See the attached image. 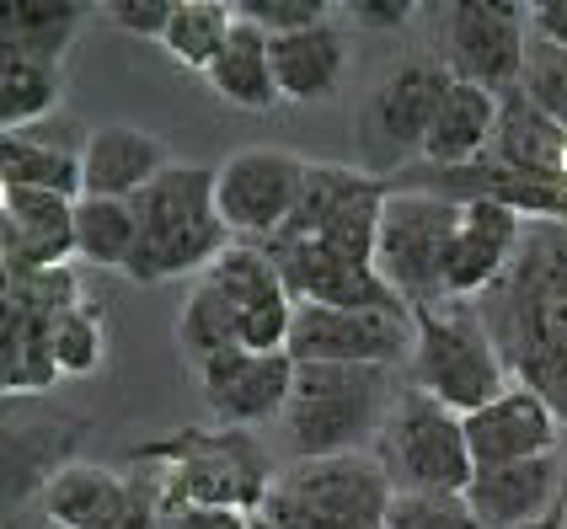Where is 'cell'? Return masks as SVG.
<instances>
[{"label":"cell","instance_id":"1","mask_svg":"<svg viewBox=\"0 0 567 529\" xmlns=\"http://www.w3.org/2000/svg\"><path fill=\"white\" fill-rule=\"evenodd\" d=\"M128 476L151 487L161 514L172 508H236L262 514L274 492V455L247 428H177L166 438H151L128 455Z\"/></svg>","mask_w":567,"mask_h":529},{"label":"cell","instance_id":"2","mask_svg":"<svg viewBox=\"0 0 567 529\" xmlns=\"http://www.w3.org/2000/svg\"><path fill=\"white\" fill-rule=\"evenodd\" d=\"M476 311L487 321L493 343L504 353L508 374L536 364L546 353H567V225L563 219H530L525 241L514 251L508 273Z\"/></svg>","mask_w":567,"mask_h":529},{"label":"cell","instance_id":"3","mask_svg":"<svg viewBox=\"0 0 567 529\" xmlns=\"http://www.w3.org/2000/svg\"><path fill=\"white\" fill-rule=\"evenodd\" d=\"M134 219H140V247L124 268V279L134 283H166L188 279V273L204 279L236 247V236L220 215V198H215L209 166H166L134 198Z\"/></svg>","mask_w":567,"mask_h":529},{"label":"cell","instance_id":"4","mask_svg":"<svg viewBox=\"0 0 567 529\" xmlns=\"http://www.w3.org/2000/svg\"><path fill=\"white\" fill-rule=\"evenodd\" d=\"M402 402L396 370L380 364H300L284 406V444L295 460L359 455Z\"/></svg>","mask_w":567,"mask_h":529},{"label":"cell","instance_id":"5","mask_svg":"<svg viewBox=\"0 0 567 529\" xmlns=\"http://www.w3.org/2000/svg\"><path fill=\"white\" fill-rule=\"evenodd\" d=\"M408 380L412 391L434 396L461 417L498 402L514 385L504 353H498V343H493V332H487V321H482L472 300H444V305L412 311Z\"/></svg>","mask_w":567,"mask_h":529},{"label":"cell","instance_id":"6","mask_svg":"<svg viewBox=\"0 0 567 529\" xmlns=\"http://www.w3.org/2000/svg\"><path fill=\"white\" fill-rule=\"evenodd\" d=\"M396 481L380 455H327V460H289L274 476V492L257 519L274 529H385L391 525Z\"/></svg>","mask_w":567,"mask_h":529},{"label":"cell","instance_id":"7","mask_svg":"<svg viewBox=\"0 0 567 529\" xmlns=\"http://www.w3.org/2000/svg\"><path fill=\"white\" fill-rule=\"evenodd\" d=\"M380 466L396 481V492L466 498V487L476 481L466 417L423 391H402V402L391 406V417L380 428Z\"/></svg>","mask_w":567,"mask_h":529},{"label":"cell","instance_id":"8","mask_svg":"<svg viewBox=\"0 0 567 529\" xmlns=\"http://www.w3.org/2000/svg\"><path fill=\"white\" fill-rule=\"evenodd\" d=\"M455 230H461V204H450L440 193H412V187L385 193L375 268L412 311L444 305V262L455 247Z\"/></svg>","mask_w":567,"mask_h":529},{"label":"cell","instance_id":"9","mask_svg":"<svg viewBox=\"0 0 567 529\" xmlns=\"http://www.w3.org/2000/svg\"><path fill=\"white\" fill-rule=\"evenodd\" d=\"M440 64L455 81H472L493 96L525 86L530 6H514V0H455V6H444Z\"/></svg>","mask_w":567,"mask_h":529},{"label":"cell","instance_id":"10","mask_svg":"<svg viewBox=\"0 0 567 529\" xmlns=\"http://www.w3.org/2000/svg\"><path fill=\"white\" fill-rule=\"evenodd\" d=\"M300 183H306V160L279 145H252V151L225 156L215 166V198H220L230 236L268 247L295 215Z\"/></svg>","mask_w":567,"mask_h":529},{"label":"cell","instance_id":"11","mask_svg":"<svg viewBox=\"0 0 567 529\" xmlns=\"http://www.w3.org/2000/svg\"><path fill=\"white\" fill-rule=\"evenodd\" d=\"M289 359L295 364H380V370H396L402 359H412V311L295 305Z\"/></svg>","mask_w":567,"mask_h":529},{"label":"cell","instance_id":"12","mask_svg":"<svg viewBox=\"0 0 567 529\" xmlns=\"http://www.w3.org/2000/svg\"><path fill=\"white\" fill-rule=\"evenodd\" d=\"M295 359L289 353H225L215 364H204L198 374V391H204V406L215 417V428H262L284 417L289 406V391H295Z\"/></svg>","mask_w":567,"mask_h":529},{"label":"cell","instance_id":"13","mask_svg":"<svg viewBox=\"0 0 567 529\" xmlns=\"http://www.w3.org/2000/svg\"><path fill=\"white\" fill-rule=\"evenodd\" d=\"M209 279L225 289L230 311H236V332L247 353H289V326H295V300L284 289L279 262L268 247L236 241L220 262L209 268Z\"/></svg>","mask_w":567,"mask_h":529},{"label":"cell","instance_id":"14","mask_svg":"<svg viewBox=\"0 0 567 529\" xmlns=\"http://www.w3.org/2000/svg\"><path fill=\"white\" fill-rule=\"evenodd\" d=\"M268 257L279 262L284 289L295 305H338V311H412L408 300L380 279V268L343 262L321 241H268Z\"/></svg>","mask_w":567,"mask_h":529},{"label":"cell","instance_id":"15","mask_svg":"<svg viewBox=\"0 0 567 529\" xmlns=\"http://www.w3.org/2000/svg\"><path fill=\"white\" fill-rule=\"evenodd\" d=\"M75 257V198L0 187V262L6 279H32L49 268H70Z\"/></svg>","mask_w":567,"mask_h":529},{"label":"cell","instance_id":"16","mask_svg":"<svg viewBox=\"0 0 567 529\" xmlns=\"http://www.w3.org/2000/svg\"><path fill=\"white\" fill-rule=\"evenodd\" d=\"M557 438H563L557 412L540 402L536 391H525V385H508L498 402H487L482 412L466 417V444H472L476 470H498V466L557 455Z\"/></svg>","mask_w":567,"mask_h":529},{"label":"cell","instance_id":"17","mask_svg":"<svg viewBox=\"0 0 567 529\" xmlns=\"http://www.w3.org/2000/svg\"><path fill=\"white\" fill-rule=\"evenodd\" d=\"M450 86H455V75H450L440 60H402L375 92H370L364 128L375 134L380 145H391V151H417V156H423L429 128L440 118Z\"/></svg>","mask_w":567,"mask_h":529},{"label":"cell","instance_id":"18","mask_svg":"<svg viewBox=\"0 0 567 529\" xmlns=\"http://www.w3.org/2000/svg\"><path fill=\"white\" fill-rule=\"evenodd\" d=\"M567 502V470L563 455H540V460H519V466L476 470L466 487V508L476 514L482 529H536Z\"/></svg>","mask_w":567,"mask_h":529},{"label":"cell","instance_id":"19","mask_svg":"<svg viewBox=\"0 0 567 529\" xmlns=\"http://www.w3.org/2000/svg\"><path fill=\"white\" fill-rule=\"evenodd\" d=\"M530 219L504 209V204H461V230L444 262V300H482L493 283L508 273L514 251L525 241Z\"/></svg>","mask_w":567,"mask_h":529},{"label":"cell","instance_id":"20","mask_svg":"<svg viewBox=\"0 0 567 529\" xmlns=\"http://www.w3.org/2000/svg\"><path fill=\"white\" fill-rule=\"evenodd\" d=\"M92 128L75 118H43L32 128H17L0 139V187H32V193H60V198H81V156H86Z\"/></svg>","mask_w":567,"mask_h":529},{"label":"cell","instance_id":"21","mask_svg":"<svg viewBox=\"0 0 567 529\" xmlns=\"http://www.w3.org/2000/svg\"><path fill=\"white\" fill-rule=\"evenodd\" d=\"M166 166L172 160H166V145L156 134H145L134 124L92 128L86 156H81V183H86L81 198H124V204H134Z\"/></svg>","mask_w":567,"mask_h":529},{"label":"cell","instance_id":"22","mask_svg":"<svg viewBox=\"0 0 567 529\" xmlns=\"http://www.w3.org/2000/svg\"><path fill=\"white\" fill-rule=\"evenodd\" d=\"M493 160H504L525 177H551L567 183V128L530 102L525 86L498 96V139H493Z\"/></svg>","mask_w":567,"mask_h":529},{"label":"cell","instance_id":"23","mask_svg":"<svg viewBox=\"0 0 567 529\" xmlns=\"http://www.w3.org/2000/svg\"><path fill=\"white\" fill-rule=\"evenodd\" d=\"M38 502H43V519L54 529H113V519L128 508V476L70 460L64 470L49 476Z\"/></svg>","mask_w":567,"mask_h":529},{"label":"cell","instance_id":"24","mask_svg":"<svg viewBox=\"0 0 567 529\" xmlns=\"http://www.w3.org/2000/svg\"><path fill=\"white\" fill-rule=\"evenodd\" d=\"M493 139H498V96L472 81H455L429 128L423 160L429 166H472V160L493 156Z\"/></svg>","mask_w":567,"mask_h":529},{"label":"cell","instance_id":"25","mask_svg":"<svg viewBox=\"0 0 567 529\" xmlns=\"http://www.w3.org/2000/svg\"><path fill=\"white\" fill-rule=\"evenodd\" d=\"M343 70H348V49L343 32L332 22L274 38V81H279L284 102H327L338 92Z\"/></svg>","mask_w":567,"mask_h":529},{"label":"cell","instance_id":"26","mask_svg":"<svg viewBox=\"0 0 567 529\" xmlns=\"http://www.w3.org/2000/svg\"><path fill=\"white\" fill-rule=\"evenodd\" d=\"M209 92L230 102V107H247V113H268L279 96V81H274V38L252 22L236 17L230 28V43L220 49V60L209 64Z\"/></svg>","mask_w":567,"mask_h":529},{"label":"cell","instance_id":"27","mask_svg":"<svg viewBox=\"0 0 567 529\" xmlns=\"http://www.w3.org/2000/svg\"><path fill=\"white\" fill-rule=\"evenodd\" d=\"M49 332H54V321L6 300V311H0V385H6V396H38L54 380H64Z\"/></svg>","mask_w":567,"mask_h":529},{"label":"cell","instance_id":"28","mask_svg":"<svg viewBox=\"0 0 567 529\" xmlns=\"http://www.w3.org/2000/svg\"><path fill=\"white\" fill-rule=\"evenodd\" d=\"M385 177H370L359 166H332V160H306V183L295 198V215L274 241H316L332 219L343 215L348 204H359L364 193H375Z\"/></svg>","mask_w":567,"mask_h":529},{"label":"cell","instance_id":"29","mask_svg":"<svg viewBox=\"0 0 567 529\" xmlns=\"http://www.w3.org/2000/svg\"><path fill=\"white\" fill-rule=\"evenodd\" d=\"M60 102H64V64L0 49V124H6V134L54 118Z\"/></svg>","mask_w":567,"mask_h":529},{"label":"cell","instance_id":"30","mask_svg":"<svg viewBox=\"0 0 567 529\" xmlns=\"http://www.w3.org/2000/svg\"><path fill=\"white\" fill-rule=\"evenodd\" d=\"M81 28H86V6L75 0H17L0 17V49L64 64V49L75 43Z\"/></svg>","mask_w":567,"mask_h":529},{"label":"cell","instance_id":"31","mask_svg":"<svg viewBox=\"0 0 567 529\" xmlns=\"http://www.w3.org/2000/svg\"><path fill=\"white\" fill-rule=\"evenodd\" d=\"M177 343H183V359L193 370L215 364L225 353L241 348V332H236V311L225 300V289L209 273L193 283V294L183 300V315H177Z\"/></svg>","mask_w":567,"mask_h":529},{"label":"cell","instance_id":"32","mask_svg":"<svg viewBox=\"0 0 567 529\" xmlns=\"http://www.w3.org/2000/svg\"><path fill=\"white\" fill-rule=\"evenodd\" d=\"M140 247V219L124 198H75V257L92 268H118Z\"/></svg>","mask_w":567,"mask_h":529},{"label":"cell","instance_id":"33","mask_svg":"<svg viewBox=\"0 0 567 529\" xmlns=\"http://www.w3.org/2000/svg\"><path fill=\"white\" fill-rule=\"evenodd\" d=\"M230 28H236V11H230L225 0H177L161 49L183 64V70L209 75V64L220 60V49L230 43Z\"/></svg>","mask_w":567,"mask_h":529},{"label":"cell","instance_id":"34","mask_svg":"<svg viewBox=\"0 0 567 529\" xmlns=\"http://www.w3.org/2000/svg\"><path fill=\"white\" fill-rule=\"evenodd\" d=\"M49 343H54V364H60L64 380H86L107 359V321H102V311H96L92 300H81V305H70L54 321Z\"/></svg>","mask_w":567,"mask_h":529},{"label":"cell","instance_id":"35","mask_svg":"<svg viewBox=\"0 0 567 529\" xmlns=\"http://www.w3.org/2000/svg\"><path fill=\"white\" fill-rule=\"evenodd\" d=\"M230 11H236L241 22L262 28L268 38H289V32L332 22V17H327V0H230Z\"/></svg>","mask_w":567,"mask_h":529},{"label":"cell","instance_id":"36","mask_svg":"<svg viewBox=\"0 0 567 529\" xmlns=\"http://www.w3.org/2000/svg\"><path fill=\"white\" fill-rule=\"evenodd\" d=\"M385 529H482L466 498H423V492H396L391 525Z\"/></svg>","mask_w":567,"mask_h":529},{"label":"cell","instance_id":"37","mask_svg":"<svg viewBox=\"0 0 567 529\" xmlns=\"http://www.w3.org/2000/svg\"><path fill=\"white\" fill-rule=\"evenodd\" d=\"M525 92L536 107H546L557 124L567 128V54L551 43L530 38V64H525Z\"/></svg>","mask_w":567,"mask_h":529},{"label":"cell","instance_id":"38","mask_svg":"<svg viewBox=\"0 0 567 529\" xmlns=\"http://www.w3.org/2000/svg\"><path fill=\"white\" fill-rule=\"evenodd\" d=\"M172 11H177V0H107L102 6V17L118 32H128V38H156V43L172 28Z\"/></svg>","mask_w":567,"mask_h":529},{"label":"cell","instance_id":"39","mask_svg":"<svg viewBox=\"0 0 567 529\" xmlns=\"http://www.w3.org/2000/svg\"><path fill=\"white\" fill-rule=\"evenodd\" d=\"M257 519L252 514H236V508H172V514H161V529H252Z\"/></svg>","mask_w":567,"mask_h":529},{"label":"cell","instance_id":"40","mask_svg":"<svg viewBox=\"0 0 567 529\" xmlns=\"http://www.w3.org/2000/svg\"><path fill=\"white\" fill-rule=\"evenodd\" d=\"M348 17L370 32H396L412 22V0H348Z\"/></svg>","mask_w":567,"mask_h":529},{"label":"cell","instance_id":"41","mask_svg":"<svg viewBox=\"0 0 567 529\" xmlns=\"http://www.w3.org/2000/svg\"><path fill=\"white\" fill-rule=\"evenodd\" d=\"M530 38L567 54V0H540V6H530Z\"/></svg>","mask_w":567,"mask_h":529},{"label":"cell","instance_id":"42","mask_svg":"<svg viewBox=\"0 0 567 529\" xmlns=\"http://www.w3.org/2000/svg\"><path fill=\"white\" fill-rule=\"evenodd\" d=\"M113 529H161V502L151 498V487H145V481H134V476H128V508L113 519Z\"/></svg>","mask_w":567,"mask_h":529},{"label":"cell","instance_id":"43","mask_svg":"<svg viewBox=\"0 0 567 529\" xmlns=\"http://www.w3.org/2000/svg\"><path fill=\"white\" fill-rule=\"evenodd\" d=\"M536 529H567V502H563V508H557V514H551V519H540Z\"/></svg>","mask_w":567,"mask_h":529},{"label":"cell","instance_id":"44","mask_svg":"<svg viewBox=\"0 0 567 529\" xmlns=\"http://www.w3.org/2000/svg\"><path fill=\"white\" fill-rule=\"evenodd\" d=\"M252 529H274V525H268V519H257V525Z\"/></svg>","mask_w":567,"mask_h":529}]
</instances>
